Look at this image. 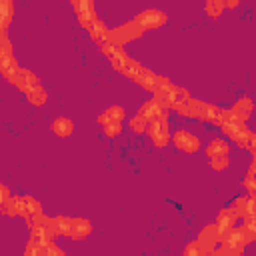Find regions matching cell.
Listing matches in <instances>:
<instances>
[{
    "label": "cell",
    "mask_w": 256,
    "mask_h": 256,
    "mask_svg": "<svg viewBox=\"0 0 256 256\" xmlns=\"http://www.w3.org/2000/svg\"><path fill=\"white\" fill-rule=\"evenodd\" d=\"M28 100H30L32 104H36V106H42L44 100H46V92H44V88H42V86H36L34 90H30V92H28Z\"/></svg>",
    "instance_id": "12"
},
{
    "label": "cell",
    "mask_w": 256,
    "mask_h": 256,
    "mask_svg": "<svg viewBox=\"0 0 256 256\" xmlns=\"http://www.w3.org/2000/svg\"><path fill=\"white\" fill-rule=\"evenodd\" d=\"M12 82H14L20 90H24V92H30V90H34L36 86H40L38 80H36V76H34L30 70H18V74L12 78Z\"/></svg>",
    "instance_id": "6"
},
{
    "label": "cell",
    "mask_w": 256,
    "mask_h": 256,
    "mask_svg": "<svg viewBox=\"0 0 256 256\" xmlns=\"http://www.w3.org/2000/svg\"><path fill=\"white\" fill-rule=\"evenodd\" d=\"M206 154L210 158H220V156H226L228 154V144L224 140H214L206 146Z\"/></svg>",
    "instance_id": "9"
},
{
    "label": "cell",
    "mask_w": 256,
    "mask_h": 256,
    "mask_svg": "<svg viewBox=\"0 0 256 256\" xmlns=\"http://www.w3.org/2000/svg\"><path fill=\"white\" fill-rule=\"evenodd\" d=\"M90 230H92V226H90L88 220H84V218H74L72 220V236L74 238H84V236L90 234Z\"/></svg>",
    "instance_id": "8"
},
{
    "label": "cell",
    "mask_w": 256,
    "mask_h": 256,
    "mask_svg": "<svg viewBox=\"0 0 256 256\" xmlns=\"http://www.w3.org/2000/svg\"><path fill=\"white\" fill-rule=\"evenodd\" d=\"M222 8H224L222 2H208V4H206V12H208L210 16H218Z\"/></svg>",
    "instance_id": "17"
},
{
    "label": "cell",
    "mask_w": 256,
    "mask_h": 256,
    "mask_svg": "<svg viewBox=\"0 0 256 256\" xmlns=\"http://www.w3.org/2000/svg\"><path fill=\"white\" fill-rule=\"evenodd\" d=\"M244 188L248 190L250 200L256 204V180H252V178H248V176H246V180H244Z\"/></svg>",
    "instance_id": "15"
},
{
    "label": "cell",
    "mask_w": 256,
    "mask_h": 256,
    "mask_svg": "<svg viewBox=\"0 0 256 256\" xmlns=\"http://www.w3.org/2000/svg\"><path fill=\"white\" fill-rule=\"evenodd\" d=\"M140 34H142V28H140L136 22H132V24H124V26H120V28H116V30L110 32V42L116 44V46H122L126 40L138 38Z\"/></svg>",
    "instance_id": "1"
},
{
    "label": "cell",
    "mask_w": 256,
    "mask_h": 256,
    "mask_svg": "<svg viewBox=\"0 0 256 256\" xmlns=\"http://www.w3.org/2000/svg\"><path fill=\"white\" fill-rule=\"evenodd\" d=\"M134 22H136L142 30H144V28H154V26H160V24L166 22V14L160 12V10H156V8H148V10L140 12Z\"/></svg>",
    "instance_id": "3"
},
{
    "label": "cell",
    "mask_w": 256,
    "mask_h": 256,
    "mask_svg": "<svg viewBox=\"0 0 256 256\" xmlns=\"http://www.w3.org/2000/svg\"><path fill=\"white\" fill-rule=\"evenodd\" d=\"M184 256H206V250H204L198 242H192V244H188V246H186Z\"/></svg>",
    "instance_id": "14"
},
{
    "label": "cell",
    "mask_w": 256,
    "mask_h": 256,
    "mask_svg": "<svg viewBox=\"0 0 256 256\" xmlns=\"http://www.w3.org/2000/svg\"><path fill=\"white\" fill-rule=\"evenodd\" d=\"M128 126L134 130V132H144L146 128H148V120L144 118V116H140V114H136L130 122H128Z\"/></svg>",
    "instance_id": "13"
},
{
    "label": "cell",
    "mask_w": 256,
    "mask_h": 256,
    "mask_svg": "<svg viewBox=\"0 0 256 256\" xmlns=\"http://www.w3.org/2000/svg\"><path fill=\"white\" fill-rule=\"evenodd\" d=\"M220 238H222V234H220V230L216 228V224H208L206 228H202V232H200V236H198V244L206 250V254L208 252H212L214 250V246L220 242Z\"/></svg>",
    "instance_id": "5"
},
{
    "label": "cell",
    "mask_w": 256,
    "mask_h": 256,
    "mask_svg": "<svg viewBox=\"0 0 256 256\" xmlns=\"http://www.w3.org/2000/svg\"><path fill=\"white\" fill-rule=\"evenodd\" d=\"M124 118V110L120 108V106H114V108H108L98 120H100V124H110V122H120Z\"/></svg>",
    "instance_id": "10"
},
{
    "label": "cell",
    "mask_w": 256,
    "mask_h": 256,
    "mask_svg": "<svg viewBox=\"0 0 256 256\" xmlns=\"http://www.w3.org/2000/svg\"><path fill=\"white\" fill-rule=\"evenodd\" d=\"M172 140H174V146L180 148V150H184V152H196V150L200 148V140H198L192 132H188V130H178V132H174Z\"/></svg>",
    "instance_id": "4"
},
{
    "label": "cell",
    "mask_w": 256,
    "mask_h": 256,
    "mask_svg": "<svg viewBox=\"0 0 256 256\" xmlns=\"http://www.w3.org/2000/svg\"><path fill=\"white\" fill-rule=\"evenodd\" d=\"M44 256H66L56 244H52V242H48L46 246H44Z\"/></svg>",
    "instance_id": "16"
},
{
    "label": "cell",
    "mask_w": 256,
    "mask_h": 256,
    "mask_svg": "<svg viewBox=\"0 0 256 256\" xmlns=\"http://www.w3.org/2000/svg\"><path fill=\"white\" fill-rule=\"evenodd\" d=\"M118 132H120V124L118 122H110V124L104 126V134L106 136H116Z\"/></svg>",
    "instance_id": "18"
},
{
    "label": "cell",
    "mask_w": 256,
    "mask_h": 256,
    "mask_svg": "<svg viewBox=\"0 0 256 256\" xmlns=\"http://www.w3.org/2000/svg\"><path fill=\"white\" fill-rule=\"evenodd\" d=\"M234 220H236V214H234L230 208H224V210L218 214V220H216V228L220 230V234H222V236L234 228Z\"/></svg>",
    "instance_id": "7"
},
{
    "label": "cell",
    "mask_w": 256,
    "mask_h": 256,
    "mask_svg": "<svg viewBox=\"0 0 256 256\" xmlns=\"http://www.w3.org/2000/svg\"><path fill=\"white\" fill-rule=\"evenodd\" d=\"M212 168H216V170H222V168H226L228 166V158L226 156H220V158H212Z\"/></svg>",
    "instance_id": "19"
},
{
    "label": "cell",
    "mask_w": 256,
    "mask_h": 256,
    "mask_svg": "<svg viewBox=\"0 0 256 256\" xmlns=\"http://www.w3.org/2000/svg\"><path fill=\"white\" fill-rule=\"evenodd\" d=\"M0 8L4 10V14H2V28H6V24L10 22V4L2 2V4H0Z\"/></svg>",
    "instance_id": "20"
},
{
    "label": "cell",
    "mask_w": 256,
    "mask_h": 256,
    "mask_svg": "<svg viewBox=\"0 0 256 256\" xmlns=\"http://www.w3.org/2000/svg\"><path fill=\"white\" fill-rule=\"evenodd\" d=\"M148 134L150 138L154 140L156 146H166L168 140H170V132H168V126H166V118H158V120H152L148 122Z\"/></svg>",
    "instance_id": "2"
},
{
    "label": "cell",
    "mask_w": 256,
    "mask_h": 256,
    "mask_svg": "<svg viewBox=\"0 0 256 256\" xmlns=\"http://www.w3.org/2000/svg\"><path fill=\"white\" fill-rule=\"evenodd\" d=\"M246 148H250V150H252L254 160H256V134H252V136H250V140H248V146H246Z\"/></svg>",
    "instance_id": "21"
},
{
    "label": "cell",
    "mask_w": 256,
    "mask_h": 256,
    "mask_svg": "<svg viewBox=\"0 0 256 256\" xmlns=\"http://www.w3.org/2000/svg\"><path fill=\"white\" fill-rule=\"evenodd\" d=\"M52 130L58 134V136H70L72 134V122L68 118H56L52 122Z\"/></svg>",
    "instance_id": "11"
}]
</instances>
